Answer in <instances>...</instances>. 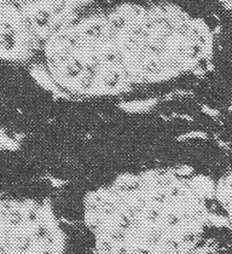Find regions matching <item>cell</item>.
<instances>
[{
  "label": "cell",
  "instance_id": "obj_1",
  "mask_svg": "<svg viewBox=\"0 0 232 254\" xmlns=\"http://www.w3.org/2000/svg\"><path fill=\"white\" fill-rule=\"evenodd\" d=\"M215 188L178 171L126 173L85 198V223L98 254H193Z\"/></svg>",
  "mask_w": 232,
  "mask_h": 254
},
{
  "label": "cell",
  "instance_id": "obj_2",
  "mask_svg": "<svg viewBox=\"0 0 232 254\" xmlns=\"http://www.w3.org/2000/svg\"><path fill=\"white\" fill-rule=\"evenodd\" d=\"M64 234L46 202H1V254H63Z\"/></svg>",
  "mask_w": 232,
  "mask_h": 254
},
{
  "label": "cell",
  "instance_id": "obj_3",
  "mask_svg": "<svg viewBox=\"0 0 232 254\" xmlns=\"http://www.w3.org/2000/svg\"><path fill=\"white\" fill-rule=\"evenodd\" d=\"M215 197L226 212V220L232 229V171L220 179L215 187Z\"/></svg>",
  "mask_w": 232,
  "mask_h": 254
}]
</instances>
